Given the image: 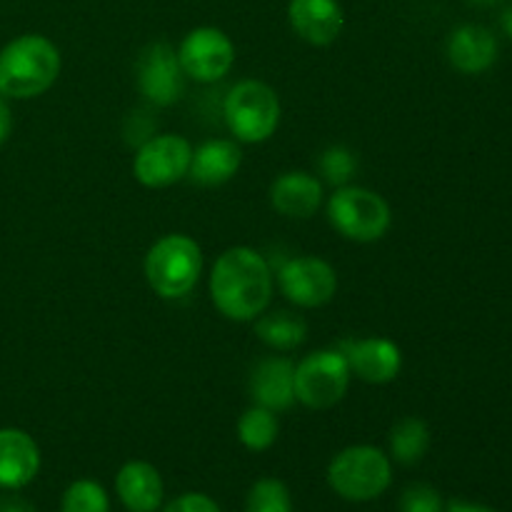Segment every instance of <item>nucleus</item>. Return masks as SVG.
I'll use <instances>...</instances> for the list:
<instances>
[{"label": "nucleus", "instance_id": "nucleus-1", "mask_svg": "<svg viewBox=\"0 0 512 512\" xmlns=\"http://www.w3.org/2000/svg\"><path fill=\"white\" fill-rule=\"evenodd\" d=\"M210 300L235 323L260 318L273 300V268L248 245L228 248L210 270Z\"/></svg>", "mask_w": 512, "mask_h": 512}, {"label": "nucleus", "instance_id": "nucleus-2", "mask_svg": "<svg viewBox=\"0 0 512 512\" xmlns=\"http://www.w3.org/2000/svg\"><path fill=\"white\" fill-rule=\"evenodd\" d=\"M60 50L40 33L13 38L0 50V93L8 100H33L48 93L60 75Z\"/></svg>", "mask_w": 512, "mask_h": 512}, {"label": "nucleus", "instance_id": "nucleus-3", "mask_svg": "<svg viewBox=\"0 0 512 512\" xmlns=\"http://www.w3.org/2000/svg\"><path fill=\"white\" fill-rule=\"evenodd\" d=\"M328 485L348 503L378 500L393 485V460L375 445H350L330 460Z\"/></svg>", "mask_w": 512, "mask_h": 512}, {"label": "nucleus", "instance_id": "nucleus-4", "mask_svg": "<svg viewBox=\"0 0 512 512\" xmlns=\"http://www.w3.org/2000/svg\"><path fill=\"white\" fill-rule=\"evenodd\" d=\"M203 273V250L190 235L170 233L150 245L145 255V278L163 300H180L198 285Z\"/></svg>", "mask_w": 512, "mask_h": 512}, {"label": "nucleus", "instance_id": "nucleus-5", "mask_svg": "<svg viewBox=\"0 0 512 512\" xmlns=\"http://www.w3.org/2000/svg\"><path fill=\"white\" fill-rule=\"evenodd\" d=\"M328 223L353 243H375L393 225L388 200L360 185H343L328 200Z\"/></svg>", "mask_w": 512, "mask_h": 512}, {"label": "nucleus", "instance_id": "nucleus-6", "mask_svg": "<svg viewBox=\"0 0 512 512\" xmlns=\"http://www.w3.org/2000/svg\"><path fill=\"white\" fill-rule=\"evenodd\" d=\"M223 115L238 143H265L280 125L278 93L263 80H240L225 95Z\"/></svg>", "mask_w": 512, "mask_h": 512}, {"label": "nucleus", "instance_id": "nucleus-7", "mask_svg": "<svg viewBox=\"0 0 512 512\" xmlns=\"http://www.w3.org/2000/svg\"><path fill=\"white\" fill-rule=\"evenodd\" d=\"M350 378L353 370L340 350H315L295 365V398L310 410H330L348 395Z\"/></svg>", "mask_w": 512, "mask_h": 512}, {"label": "nucleus", "instance_id": "nucleus-8", "mask_svg": "<svg viewBox=\"0 0 512 512\" xmlns=\"http://www.w3.org/2000/svg\"><path fill=\"white\" fill-rule=\"evenodd\" d=\"M190 160H193V145L188 138L175 133L150 135L135 153L133 175L145 188H170L188 178Z\"/></svg>", "mask_w": 512, "mask_h": 512}, {"label": "nucleus", "instance_id": "nucleus-9", "mask_svg": "<svg viewBox=\"0 0 512 512\" xmlns=\"http://www.w3.org/2000/svg\"><path fill=\"white\" fill-rule=\"evenodd\" d=\"M178 60L185 78L195 83H215L233 70L235 45L225 30L215 25H200L183 38Z\"/></svg>", "mask_w": 512, "mask_h": 512}, {"label": "nucleus", "instance_id": "nucleus-10", "mask_svg": "<svg viewBox=\"0 0 512 512\" xmlns=\"http://www.w3.org/2000/svg\"><path fill=\"white\" fill-rule=\"evenodd\" d=\"M280 293L298 308L328 305L338 293V273L318 255H298L278 268Z\"/></svg>", "mask_w": 512, "mask_h": 512}, {"label": "nucleus", "instance_id": "nucleus-11", "mask_svg": "<svg viewBox=\"0 0 512 512\" xmlns=\"http://www.w3.org/2000/svg\"><path fill=\"white\" fill-rule=\"evenodd\" d=\"M138 88L155 108H170L183 98L185 73L170 43H150L138 60Z\"/></svg>", "mask_w": 512, "mask_h": 512}, {"label": "nucleus", "instance_id": "nucleus-12", "mask_svg": "<svg viewBox=\"0 0 512 512\" xmlns=\"http://www.w3.org/2000/svg\"><path fill=\"white\" fill-rule=\"evenodd\" d=\"M355 378L370 385L393 383L403 370V350L390 338H350L338 345Z\"/></svg>", "mask_w": 512, "mask_h": 512}, {"label": "nucleus", "instance_id": "nucleus-13", "mask_svg": "<svg viewBox=\"0 0 512 512\" xmlns=\"http://www.w3.org/2000/svg\"><path fill=\"white\" fill-rule=\"evenodd\" d=\"M288 23L300 40L325 48L343 33L345 10L340 0H290Z\"/></svg>", "mask_w": 512, "mask_h": 512}, {"label": "nucleus", "instance_id": "nucleus-14", "mask_svg": "<svg viewBox=\"0 0 512 512\" xmlns=\"http://www.w3.org/2000/svg\"><path fill=\"white\" fill-rule=\"evenodd\" d=\"M40 448L30 433L20 428H0V490L18 493L40 473Z\"/></svg>", "mask_w": 512, "mask_h": 512}, {"label": "nucleus", "instance_id": "nucleus-15", "mask_svg": "<svg viewBox=\"0 0 512 512\" xmlns=\"http://www.w3.org/2000/svg\"><path fill=\"white\" fill-rule=\"evenodd\" d=\"M250 398L260 408L285 413L298 403L295 398V363L283 355H268L250 375Z\"/></svg>", "mask_w": 512, "mask_h": 512}, {"label": "nucleus", "instance_id": "nucleus-16", "mask_svg": "<svg viewBox=\"0 0 512 512\" xmlns=\"http://www.w3.org/2000/svg\"><path fill=\"white\" fill-rule=\"evenodd\" d=\"M498 38L485 25L465 23L450 33L445 53L450 65L463 75H480L498 60Z\"/></svg>", "mask_w": 512, "mask_h": 512}, {"label": "nucleus", "instance_id": "nucleus-17", "mask_svg": "<svg viewBox=\"0 0 512 512\" xmlns=\"http://www.w3.org/2000/svg\"><path fill=\"white\" fill-rule=\"evenodd\" d=\"M115 495L128 512H158L163 508L165 485L155 465L128 460L115 475Z\"/></svg>", "mask_w": 512, "mask_h": 512}, {"label": "nucleus", "instance_id": "nucleus-18", "mask_svg": "<svg viewBox=\"0 0 512 512\" xmlns=\"http://www.w3.org/2000/svg\"><path fill=\"white\" fill-rule=\"evenodd\" d=\"M270 205L285 218H313L323 205V183L308 170H288L270 185Z\"/></svg>", "mask_w": 512, "mask_h": 512}, {"label": "nucleus", "instance_id": "nucleus-19", "mask_svg": "<svg viewBox=\"0 0 512 512\" xmlns=\"http://www.w3.org/2000/svg\"><path fill=\"white\" fill-rule=\"evenodd\" d=\"M240 165H243V150H240L238 140L213 138L193 150L188 175L193 178V183L203 185V188H218L235 178Z\"/></svg>", "mask_w": 512, "mask_h": 512}, {"label": "nucleus", "instance_id": "nucleus-20", "mask_svg": "<svg viewBox=\"0 0 512 512\" xmlns=\"http://www.w3.org/2000/svg\"><path fill=\"white\" fill-rule=\"evenodd\" d=\"M255 335L268 348L288 353L308 340V323L290 310H273V313H263L260 318H255Z\"/></svg>", "mask_w": 512, "mask_h": 512}, {"label": "nucleus", "instance_id": "nucleus-21", "mask_svg": "<svg viewBox=\"0 0 512 512\" xmlns=\"http://www.w3.org/2000/svg\"><path fill=\"white\" fill-rule=\"evenodd\" d=\"M430 450V428L425 420L408 415L390 430V460L405 465H418Z\"/></svg>", "mask_w": 512, "mask_h": 512}, {"label": "nucleus", "instance_id": "nucleus-22", "mask_svg": "<svg viewBox=\"0 0 512 512\" xmlns=\"http://www.w3.org/2000/svg\"><path fill=\"white\" fill-rule=\"evenodd\" d=\"M235 430H238V440L245 450H250V453H265L278 440L280 423L273 410L253 405V408H248L240 415L238 428Z\"/></svg>", "mask_w": 512, "mask_h": 512}, {"label": "nucleus", "instance_id": "nucleus-23", "mask_svg": "<svg viewBox=\"0 0 512 512\" xmlns=\"http://www.w3.org/2000/svg\"><path fill=\"white\" fill-rule=\"evenodd\" d=\"M245 512H293L290 488L278 478H260L245 495Z\"/></svg>", "mask_w": 512, "mask_h": 512}, {"label": "nucleus", "instance_id": "nucleus-24", "mask_svg": "<svg viewBox=\"0 0 512 512\" xmlns=\"http://www.w3.org/2000/svg\"><path fill=\"white\" fill-rule=\"evenodd\" d=\"M60 512H110V495L98 480L80 478L65 488Z\"/></svg>", "mask_w": 512, "mask_h": 512}, {"label": "nucleus", "instance_id": "nucleus-25", "mask_svg": "<svg viewBox=\"0 0 512 512\" xmlns=\"http://www.w3.org/2000/svg\"><path fill=\"white\" fill-rule=\"evenodd\" d=\"M320 175H323L325 183H330L333 188H343L353 180L355 170H358V158L350 148L345 145H330L318 160Z\"/></svg>", "mask_w": 512, "mask_h": 512}, {"label": "nucleus", "instance_id": "nucleus-26", "mask_svg": "<svg viewBox=\"0 0 512 512\" xmlns=\"http://www.w3.org/2000/svg\"><path fill=\"white\" fill-rule=\"evenodd\" d=\"M400 512H445V500L433 485L413 483L400 495Z\"/></svg>", "mask_w": 512, "mask_h": 512}, {"label": "nucleus", "instance_id": "nucleus-27", "mask_svg": "<svg viewBox=\"0 0 512 512\" xmlns=\"http://www.w3.org/2000/svg\"><path fill=\"white\" fill-rule=\"evenodd\" d=\"M160 512H223L210 495L205 493H183L170 500Z\"/></svg>", "mask_w": 512, "mask_h": 512}, {"label": "nucleus", "instance_id": "nucleus-28", "mask_svg": "<svg viewBox=\"0 0 512 512\" xmlns=\"http://www.w3.org/2000/svg\"><path fill=\"white\" fill-rule=\"evenodd\" d=\"M10 133H13V110H10L8 98L0 93V148L8 143Z\"/></svg>", "mask_w": 512, "mask_h": 512}, {"label": "nucleus", "instance_id": "nucleus-29", "mask_svg": "<svg viewBox=\"0 0 512 512\" xmlns=\"http://www.w3.org/2000/svg\"><path fill=\"white\" fill-rule=\"evenodd\" d=\"M0 512H38L30 500L20 498L18 493H8L0 498Z\"/></svg>", "mask_w": 512, "mask_h": 512}, {"label": "nucleus", "instance_id": "nucleus-30", "mask_svg": "<svg viewBox=\"0 0 512 512\" xmlns=\"http://www.w3.org/2000/svg\"><path fill=\"white\" fill-rule=\"evenodd\" d=\"M445 512H495L488 505H480V503H470V500H450L445 503Z\"/></svg>", "mask_w": 512, "mask_h": 512}, {"label": "nucleus", "instance_id": "nucleus-31", "mask_svg": "<svg viewBox=\"0 0 512 512\" xmlns=\"http://www.w3.org/2000/svg\"><path fill=\"white\" fill-rule=\"evenodd\" d=\"M500 25H503L505 35H508V38L512 40V3L508 5V8H505L503 18H500Z\"/></svg>", "mask_w": 512, "mask_h": 512}, {"label": "nucleus", "instance_id": "nucleus-32", "mask_svg": "<svg viewBox=\"0 0 512 512\" xmlns=\"http://www.w3.org/2000/svg\"><path fill=\"white\" fill-rule=\"evenodd\" d=\"M468 3L480 5V8H488V5H498V3H503V0H468Z\"/></svg>", "mask_w": 512, "mask_h": 512}]
</instances>
